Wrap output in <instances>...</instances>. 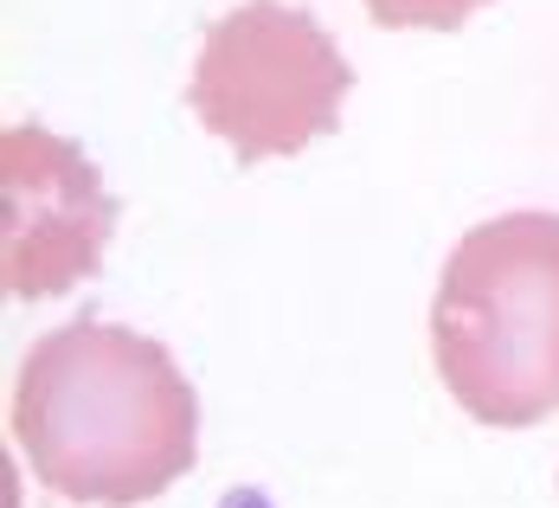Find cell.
Listing matches in <instances>:
<instances>
[{"label":"cell","mask_w":559,"mask_h":508,"mask_svg":"<svg viewBox=\"0 0 559 508\" xmlns=\"http://www.w3.org/2000/svg\"><path fill=\"white\" fill-rule=\"evenodd\" d=\"M13 445L64 503L135 508L193 470L200 399L162 341L78 316L26 347L13 374Z\"/></svg>","instance_id":"obj_1"},{"label":"cell","mask_w":559,"mask_h":508,"mask_svg":"<svg viewBox=\"0 0 559 508\" xmlns=\"http://www.w3.org/2000/svg\"><path fill=\"white\" fill-rule=\"evenodd\" d=\"M431 354L450 399L527 432L559 412V213H502L463 232L431 303Z\"/></svg>","instance_id":"obj_2"},{"label":"cell","mask_w":559,"mask_h":508,"mask_svg":"<svg viewBox=\"0 0 559 508\" xmlns=\"http://www.w3.org/2000/svg\"><path fill=\"white\" fill-rule=\"evenodd\" d=\"M347 91L354 64L341 58L316 13L283 0H245L206 26L187 110L251 168V162H289L309 142H322L341 122Z\"/></svg>","instance_id":"obj_3"},{"label":"cell","mask_w":559,"mask_h":508,"mask_svg":"<svg viewBox=\"0 0 559 508\" xmlns=\"http://www.w3.org/2000/svg\"><path fill=\"white\" fill-rule=\"evenodd\" d=\"M116 232V200L78 142L39 122L0 135V290L13 303H46L97 277Z\"/></svg>","instance_id":"obj_4"},{"label":"cell","mask_w":559,"mask_h":508,"mask_svg":"<svg viewBox=\"0 0 559 508\" xmlns=\"http://www.w3.org/2000/svg\"><path fill=\"white\" fill-rule=\"evenodd\" d=\"M373 13V26H425V33H456L469 13H483L489 0H360Z\"/></svg>","instance_id":"obj_5"}]
</instances>
